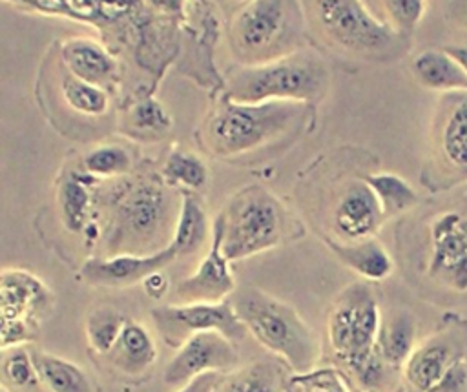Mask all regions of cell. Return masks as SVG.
<instances>
[{"label":"cell","instance_id":"cell-4","mask_svg":"<svg viewBox=\"0 0 467 392\" xmlns=\"http://www.w3.org/2000/svg\"><path fill=\"white\" fill-rule=\"evenodd\" d=\"M306 104L299 102H235L223 95L202 126L204 146L217 157L255 151L286 135L305 120Z\"/></svg>","mask_w":467,"mask_h":392},{"label":"cell","instance_id":"cell-23","mask_svg":"<svg viewBox=\"0 0 467 392\" xmlns=\"http://www.w3.org/2000/svg\"><path fill=\"white\" fill-rule=\"evenodd\" d=\"M181 204L177 210L173 235L170 244L175 248L179 257L192 255L202 248L212 237V226L208 222L206 208L195 191H179Z\"/></svg>","mask_w":467,"mask_h":392},{"label":"cell","instance_id":"cell-9","mask_svg":"<svg viewBox=\"0 0 467 392\" xmlns=\"http://www.w3.org/2000/svg\"><path fill=\"white\" fill-rule=\"evenodd\" d=\"M166 186L162 177H139L111 191L108 201L111 244L142 246L161 235L170 219Z\"/></svg>","mask_w":467,"mask_h":392},{"label":"cell","instance_id":"cell-44","mask_svg":"<svg viewBox=\"0 0 467 392\" xmlns=\"http://www.w3.org/2000/svg\"><path fill=\"white\" fill-rule=\"evenodd\" d=\"M0 392H9V390H7L5 385H2V387H0Z\"/></svg>","mask_w":467,"mask_h":392},{"label":"cell","instance_id":"cell-20","mask_svg":"<svg viewBox=\"0 0 467 392\" xmlns=\"http://www.w3.org/2000/svg\"><path fill=\"white\" fill-rule=\"evenodd\" d=\"M104 357L119 374L135 377L153 366L157 359V345L142 323L128 319L117 343Z\"/></svg>","mask_w":467,"mask_h":392},{"label":"cell","instance_id":"cell-8","mask_svg":"<svg viewBox=\"0 0 467 392\" xmlns=\"http://www.w3.org/2000/svg\"><path fill=\"white\" fill-rule=\"evenodd\" d=\"M223 222V252L230 263L272 250L286 235L288 211L263 186H246L219 213Z\"/></svg>","mask_w":467,"mask_h":392},{"label":"cell","instance_id":"cell-16","mask_svg":"<svg viewBox=\"0 0 467 392\" xmlns=\"http://www.w3.org/2000/svg\"><path fill=\"white\" fill-rule=\"evenodd\" d=\"M175 248L166 246L150 253H113L109 257H91L80 268V277L91 286L124 288L142 283L153 272L164 270L177 259Z\"/></svg>","mask_w":467,"mask_h":392},{"label":"cell","instance_id":"cell-7","mask_svg":"<svg viewBox=\"0 0 467 392\" xmlns=\"http://www.w3.org/2000/svg\"><path fill=\"white\" fill-rule=\"evenodd\" d=\"M305 29L301 0H252L234 13L228 38L239 66H255L299 51Z\"/></svg>","mask_w":467,"mask_h":392},{"label":"cell","instance_id":"cell-6","mask_svg":"<svg viewBox=\"0 0 467 392\" xmlns=\"http://www.w3.org/2000/svg\"><path fill=\"white\" fill-rule=\"evenodd\" d=\"M232 304L248 334L296 372H308L317 361L319 341L303 317L285 301L243 286L232 294Z\"/></svg>","mask_w":467,"mask_h":392},{"label":"cell","instance_id":"cell-35","mask_svg":"<svg viewBox=\"0 0 467 392\" xmlns=\"http://www.w3.org/2000/svg\"><path fill=\"white\" fill-rule=\"evenodd\" d=\"M2 376L5 381L18 388H35L40 383L38 372L35 368L31 350L24 346L2 350Z\"/></svg>","mask_w":467,"mask_h":392},{"label":"cell","instance_id":"cell-37","mask_svg":"<svg viewBox=\"0 0 467 392\" xmlns=\"http://www.w3.org/2000/svg\"><path fill=\"white\" fill-rule=\"evenodd\" d=\"M297 385L301 387V392H348L343 381L334 372H317L312 376H305V379Z\"/></svg>","mask_w":467,"mask_h":392},{"label":"cell","instance_id":"cell-11","mask_svg":"<svg viewBox=\"0 0 467 392\" xmlns=\"http://www.w3.org/2000/svg\"><path fill=\"white\" fill-rule=\"evenodd\" d=\"M150 315L162 341L173 348L202 332H219L234 343L248 334L230 299L221 303L161 304L151 308Z\"/></svg>","mask_w":467,"mask_h":392},{"label":"cell","instance_id":"cell-40","mask_svg":"<svg viewBox=\"0 0 467 392\" xmlns=\"http://www.w3.org/2000/svg\"><path fill=\"white\" fill-rule=\"evenodd\" d=\"M142 286H144V292L151 299H161L162 295H166V292L170 288V281H168L166 273L162 270H159V272H153L151 275H148L142 281Z\"/></svg>","mask_w":467,"mask_h":392},{"label":"cell","instance_id":"cell-36","mask_svg":"<svg viewBox=\"0 0 467 392\" xmlns=\"http://www.w3.org/2000/svg\"><path fill=\"white\" fill-rule=\"evenodd\" d=\"M425 392H467V357L452 363L447 372Z\"/></svg>","mask_w":467,"mask_h":392},{"label":"cell","instance_id":"cell-5","mask_svg":"<svg viewBox=\"0 0 467 392\" xmlns=\"http://www.w3.org/2000/svg\"><path fill=\"white\" fill-rule=\"evenodd\" d=\"M226 97L235 102H299L316 104L328 89L325 62L305 49L286 57L235 67L224 84Z\"/></svg>","mask_w":467,"mask_h":392},{"label":"cell","instance_id":"cell-18","mask_svg":"<svg viewBox=\"0 0 467 392\" xmlns=\"http://www.w3.org/2000/svg\"><path fill=\"white\" fill-rule=\"evenodd\" d=\"M385 221L381 204L365 179L350 181L334 206V228L345 241L374 237Z\"/></svg>","mask_w":467,"mask_h":392},{"label":"cell","instance_id":"cell-2","mask_svg":"<svg viewBox=\"0 0 467 392\" xmlns=\"http://www.w3.org/2000/svg\"><path fill=\"white\" fill-rule=\"evenodd\" d=\"M306 29L323 46L365 62H389L409 49V36L372 15L363 0H301Z\"/></svg>","mask_w":467,"mask_h":392},{"label":"cell","instance_id":"cell-33","mask_svg":"<svg viewBox=\"0 0 467 392\" xmlns=\"http://www.w3.org/2000/svg\"><path fill=\"white\" fill-rule=\"evenodd\" d=\"M133 160L130 151L119 144H99L91 148L82 159V170L97 181L128 175Z\"/></svg>","mask_w":467,"mask_h":392},{"label":"cell","instance_id":"cell-19","mask_svg":"<svg viewBox=\"0 0 467 392\" xmlns=\"http://www.w3.org/2000/svg\"><path fill=\"white\" fill-rule=\"evenodd\" d=\"M64 69L77 78L109 89L119 80V62L115 53L89 36H71L60 44Z\"/></svg>","mask_w":467,"mask_h":392},{"label":"cell","instance_id":"cell-28","mask_svg":"<svg viewBox=\"0 0 467 392\" xmlns=\"http://www.w3.org/2000/svg\"><path fill=\"white\" fill-rule=\"evenodd\" d=\"M124 122L133 137H161L171 129V117L151 93L137 95L126 109Z\"/></svg>","mask_w":467,"mask_h":392},{"label":"cell","instance_id":"cell-1","mask_svg":"<svg viewBox=\"0 0 467 392\" xmlns=\"http://www.w3.org/2000/svg\"><path fill=\"white\" fill-rule=\"evenodd\" d=\"M15 9L86 24L100 33L115 53L128 49L142 58L155 49L166 29V18L153 13L142 0H4Z\"/></svg>","mask_w":467,"mask_h":392},{"label":"cell","instance_id":"cell-29","mask_svg":"<svg viewBox=\"0 0 467 392\" xmlns=\"http://www.w3.org/2000/svg\"><path fill=\"white\" fill-rule=\"evenodd\" d=\"M215 392H279V368L268 361L221 374Z\"/></svg>","mask_w":467,"mask_h":392},{"label":"cell","instance_id":"cell-38","mask_svg":"<svg viewBox=\"0 0 467 392\" xmlns=\"http://www.w3.org/2000/svg\"><path fill=\"white\" fill-rule=\"evenodd\" d=\"M144 5L148 9H151L153 13L164 16V18H170V20H175L181 24V29L182 26L186 24V18H188V4L190 0H142Z\"/></svg>","mask_w":467,"mask_h":392},{"label":"cell","instance_id":"cell-30","mask_svg":"<svg viewBox=\"0 0 467 392\" xmlns=\"http://www.w3.org/2000/svg\"><path fill=\"white\" fill-rule=\"evenodd\" d=\"M367 184L378 197L385 219L400 215L418 202V195L414 188L396 173H370L365 177Z\"/></svg>","mask_w":467,"mask_h":392},{"label":"cell","instance_id":"cell-34","mask_svg":"<svg viewBox=\"0 0 467 392\" xmlns=\"http://www.w3.org/2000/svg\"><path fill=\"white\" fill-rule=\"evenodd\" d=\"M383 20L400 35L410 36L425 15L427 0H379Z\"/></svg>","mask_w":467,"mask_h":392},{"label":"cell","instance_id":"cell-41","mask_svg":"<svg viewBox=\"0 0 467 392\" xmlns=\"http://www.w3.org/2000/svg\"><path fill=\"white\" fill-rule=\"evenodd\" d=\"M447 15L456 26L467 27V0H449Z\"/></svg>","mask_w":467,"mask_h":392},{"label":"cell","instance_id":"cell-17","mask_svg":"<svg viewBox=\"0 0 467 392\" xmlns=\"http://www.w3.org/2000/svg\"><path fill=\"white\" fill-rule=\"evenodd\" d=\"M53 304L49 288L31 272L5 268L0 275V321L24 323L35 330Z\"/></svg>","mask_w":467,"mask_h":392},{"label":"cell","instance_id":"cell-32","mask_svg":"<svg viewBox=\"0 0 467 392\" xmlns=\"http://www.w3.org/2000/svg\"><path fill=\"white\" fill-rule=\"evenodd\" d=\"M126 323L124 314L113 306L102 304L93 308L86 317V339L91 350L106 356L117 343Z\"/></svg>","mask_w":467,"mask_h":392},{"label":"cell","instance_id":"cell-13","mask_svg":"<svg viewBox=\"0 0 467 392\" xmlns=\"http://www.w3.org/2000/svg\"><path fill=\"white\" fill-rule=\"evenodd\" d=\"M429 275L456 292H467V217L438 215L431 224Z\"/></svg>","mask_w":467,"mask_h":392},{"label":"cell","instance_id":"cell-24","mask_svg":"<svg viewBox=\"0 0 467 392\" xmlns=\"http://www.w3.org/2000/svg\"><path fill=\"white\" fill-rule=\"evenodd\" d=\"M327 244L347 268L367 281H383L392 273L394 263L385 246L374 237L345 242L327 239Z\"/></svg>","mask_w":467,"mask_h":392},{"label":"cell","instance_id":"cell-43","mask_svg":"<svg viewBox=\"0 0 467 392\" xmlns=\"http://www.w3.org/2000/svg\"><path fill=\"white\" fill-rule=\"evenodd\" d=\"M232 2H234V4H239V7H241V5H244V4H248V2H252V0H232Z\"/></svg>","mask_w":467,"mask_h":392},{"label":"cell","instance_id":"cell-15","mask_svg":"<svg viewBox=\"0 0 467 392\" xmlns=\"http://www.w3.org/2000/svg\"><path fill=\"white\" fill-rule=\"evenodd\" d=\"M465 341L467 325L463 321H454L445 330L432 334L416 345L405 361L401 368L405 381L416 392H425L447 372L452 363L465 357L460 350Z\"/></svg>","mask_w":467,"mask_h":392},{"label":"cell","instance_id":"cell-3","mask_svg":"<svg viewBox=\"0 0 467 392\" xmlns=\"http://www.w3.org/2000/svg\"><path fill=\"white\" fill-rule=\"evenodd\" d=\"M379 326L381 312L374 290L367 283L345 286L328 314V341L334 356L368 392L385 381L389 368L376 346Z\"/></svg>","mask_w":467,"mask_h":392},{"label":"cell","instance_id":"cell-14","mask_svg":"<svg viewBox=\"0 0 467 392\" xmlns=\"http://www.w3.org/2000/svg\"><path fill=\"white\" fill-rule=\"evenodd\" d=\"M235 292L230 261L223 252V222L217 215L212 222L210 248L195 272L175 286L177 303H221Z\"/></svg>","mask_w":467,"mask_h":392},{"label":"cell","instance_id":"cell-31","mask_svg":"<svg viewBox=\"0 0 467 392\" xmlns=\"http://www.w3.org/2000/svg\"><path fill=\"white\" fill-rule=\"evenodd\" d=\"M60 93L67 108L84 117H102L111 104L108 89L77 78L67 71L60 80Z\"/></svg>","mask_w":467,"mask_h":392},{"label":"cell","instance_id":"cell-12","mask_svg":"<svg viewBox=\"0 0 467 392\" xmlns=\"http://www.w3.org/2000/svg\"><path fill=\"white\" fill-rule=\"evenodd\" d=\"M239 363L234 341L219 332H202L186 339L164 368V383L182 387L208 372H232Z\"/></svg>","mask_w":467,"mask_h":392},{"label":"cell","instance_id":"cell-25","mask_svg":"<svg viewBox=\"0 0 467 392\" xmlns=\"http://www.w3.org/2000/svg\"><path fill=\"white\" fill-rule=\"evenodd\" d=\"M416 319L409 312H396L390 317L381 319L376 346L389 368H403L416 348Z\"/></svg>","mask_w":467,"mask_h":392},{"label":"cell","instance_id":"cell-27","mask_svg":"<svg viewBox=\"0 0 467 392\" xmlns=\"http://www.w3.org/2000/svg\"><path fill=\"white\" fill-rule=\"evenodd\" d=\"M161 177L170 188H179L181 191H201L210 179L208 164L202 157L193 151L173 148L161 168Z\"/></svg>","mask_w":467,"mask_h":392},{"label":"cell","instance_id":"cell-10","mask_svg":"<svg viewBox=\"0 0 467 392\" xmlns=\"http://www.w3.org/2000/svg\"><path fill=\"white\" fill-rule=\"evenodd\" d=\"M467 182V91L443 95L432 126V159L423 175L429 190Z\"/></svg>","mask_w":467,"mask_h":392},{"label":"cell","instance_id":"cell-39","mask_svg":"<svg viewBox=\"0 0 467 392\" xmlns=\"http://www.w3.org/2000/svg\"><path fill=\"white\" fill-rule=\"evenodd\" d=\"M219 379H221L219 372H208V374L197 376L192 381L184 383L175 392H215Z\"/></svg>","mask_w":467,"mask_h":392},{"label":"cell","instance_id":"cell-26","mask_svg":"<svg viewBox=\"0 0 467 392\" xmlns=\"http://www.w3.org/2000/svg\"><path fill=\"white\" fill-rule=\"evenodd\" d=\"M31 357L49 392H93L89 376L77 363L46 350H31Z\"/></svg>","mask_w":467,"mask_h":392},{"label":"cell","instance_id":"cell-42","mask_svg":"<svg viewBox=\"0 0 467 392\" xmlns=\"http://www.w3.org/2000/svg\"><path fill=\"white\" fill-rule=\"evenodd\" d=\"M462 66H463V69L467 71V46H447L445 47Z\"/></svg>","mask_w":467,"mask_h":392},{"label":"cell","instance_id":"cell-21","mask_svg":"<svg viewBox=\"0 0 467 392\" xmlns=\"http://www.w3.org/2000/svg\"><path fill=\"white\" fill-rule=\"evenodd\" d=\"M412 77L420 86L436 93H462L467 91V71L443 47L425 49L410 62Z\"/></svg>","mask_w":467,"mask_h":392},{"label":"cell","instance_id":"cell-22","mask_svg":"<svg viewBox=\"0 0 467 392\" xmlns=\"http://www.w3.org/2000/svg\"><path fill=\"white\" fill-rule=\"evenodd\" d=\"M97 179L77 170L67 173L57 191V204L60 211V221L64 228L71 233H82L88 230L91 204H93V186Z\"/></svg>","mask_w":467,"mask_h":392}]
</instances>
